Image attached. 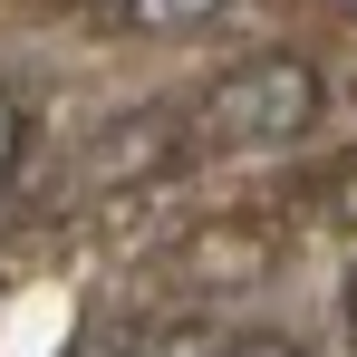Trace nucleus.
<instances>
[{"label":"nucleus","mask_w":357,"mask_h":357,"mask_svg":"<svg viewBox=\"0 0 357 357\" xmlns=\"http://www.w3.org/2000/svg\"><path fill=\"white\" fill-rule=\"evenodd\" d=\"M319 126V68L271 49V59H241L203 87L193 107V155H280Z\"/></svg>","instance_id":"1"},{"label":"nucleus","mask_w":357,"mask_h":357,"mask_svg":"<svg viewBox=\"0 0 357 357\" xmlns=\"http://www.w3.org/2000/svg\"><path fill=\"white\" fill-rule=\"evenodd\" d=\"M232 0H126V29H155V39H174V29H203V20H222Z\"/></svg>","instance_id":"2"},{"label":"nucleus","mask_w":357,"mask_h":357,"mask_svg":"<svg viewBox=\"0 0 357 357\" xmlns=\"http://www.w3.org/2000/svg\"><path fill=\"white\" fill-rule=\"evenodd\" d=\"M135 357H222V338H213L203 319H183V328H155V338H145Z\"/></svg>","instance_id":"3"},{"label":"nucleus","mask_w":357,"mask_h":357,"mask_svg":"<svg viewBox=\"0 0 357 357\" xmlns=\"http://www.w3.org/2000/svg\"><path fill=\"white\" fill-rule=\"evenodd\" d=\"M20 155H29V116H20V97L0 87V183L20 174Z\"/></svg>","instance_id":"4"},{"label":"nucleus","mask_w":357,"mask_h":357,"mask_svg":"<svg viewBox=\"0 0 357 357\" xmlns=\"http://www.w3.org/2000/svg\"><path fill=\"white\" fill-rule=\"evenodd\" d=\"M222 357H299L280 328H251V338H222Z\"/></svg>","instance_id":"5"},{"label":"nucleus","mask_w":357,"mask_h":357,"mask_svg":"<svg viewBox=\"0 0 357 357\" xmlns=\"http://www.w3.org/2000/svg\"><path fill=\"white\" fill-rule=\"evenodd\" d=\"M319 193H328V213H338V222H357V165H338Z\"/></svg>","instance_id":"6"},{"label":"nucleus","mask_w":357,"mask_h":357,"mask_svg":"<svg viewBox=\"0 0 357 357\" xmlns=\"http://www.w3.org/2000/svg\"><path fill=\"white\" fill-rule=\"evenodd\" d=\"M348 348H357V271H348Z\"/></svg>","instance_id":"7"}]
</instances>
